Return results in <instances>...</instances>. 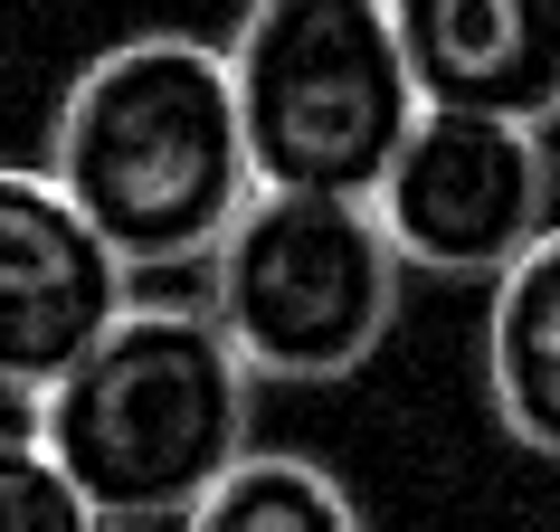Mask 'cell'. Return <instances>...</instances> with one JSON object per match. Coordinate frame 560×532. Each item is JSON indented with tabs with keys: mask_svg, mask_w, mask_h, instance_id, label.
<instances>
[{
	"mask_svg": "<svg viewBox=\"0 0 560 532\" xmlns=\"http://www.w3.org/2000/svg\"><path fill=\"white\" fill-rule=\"evenodd\" d=\"M77 219L115 247L124 276L209 266L229 219L257 200L247 124L229 95L219 38L190 30H133L77 67L48 124V162Z\"/></svg>",
	"mask_w": 560,
	"mask_h": 532,
	"instance_id": "6da1fadb",
	"label": "cell"
},
{
	"mask_svg": "<svg viewBox=\"0 0 560 532\" xmlns=\"http://www.w3.org/2000/svg\"><path fill=\"white\" fill-rule=\"evenodd\" d=\"M409 266L381 238L371 200H304V190H257L209 247V324L257 381L324 390L352 381L399 324Z\"/></svg>",
	"mask_w": 560,
	"mask_h": 532,
	"instance_id": "277c9868",
	"label": "cell"
},
{
	"mask_svg": "<svg viewBox=\"0 0 560 532\" xmlns=\"http://www.w3.org/2000/svg\"><path fill=\"white\" fill-rule=\"evenodd\" d=\"M371 219L409 276L494 286L513 257H532L560 229V152L541 124L418 105L409 143L389 152L381 190H371Z\"/></svg>",
	"mask_w": 560,
	"mask_h": 532,
	"instance_id": "5b68a950",
	"label": "cell"
},
{
	"mask_svg": "<svg viewBox=\"0 0 560 532\" xmlns=\"http://www.w3.org/2000/svg\"><path fill=\"white\" fill-rule=\"evenodd\" d=\"M485 400L513 447L560 466V229L485 286Z\"/></svg>",
	"mask_w": 560,
	"mask_h": 532,
	"instance_id": "ba28073f",
	"label": "cell"
},
{
	"mask_svg": "<svg viewBox=\"0 0 560 532\" xmlns=\"http://www.w3.org/2000/svg\"><path fill=\"white\" fill-rule=\"evenodd\" d=\"M418 105L560 124V0H389Z\"/></svg>",
	"mask_w": 560,
	"mask_h": 532,
	"instance_id": "52a82bcc",
	"label": "cell"
},
{
	"mask_svg": "<svg viewBox=\"0 0 560 532\" xmlns=\"http://www.w3.org/2000/svg\"><path fill=\"white\" fill-rule=\"evenodd\" d=\"M38 438H48V390L0 381V456H30Z\"/></svg>",
	"mask_w": 560,
	"mask_h": 532,
	"instance_id": "8fae6325",
	"label": "cell"
},
{
	"mask_svg": "<svg viewBox=\"0 0 560 532\" xmlns=\"http://www.w3.org/2000/svg\"><path fill=\"white\" fill-rule=\"evenodd\" d=\"M0 532H105V523L48 466V447H30V456H0Z\"/></svg>",
	"mask_w": 560,
	"mask_h": 532,
	"instance_id": "30bf717a",
	"label": "cell"
},
{
	"mask_svg": "<svg viewBox=\"0 0 560 532\" xmlns=\"http://www.w3.org/2000/svg\"><path fill=\"white\" fill-rule=\"evenodd\" d=\"M257 190L371 200L418 124L389 0H247L219 38Z\"/></svg>",
	"mask_w": 560,
	"mask_h": 532,
	"instance_id": "3957f363",
	"label": "cell"
},
{
	"mask_svg": "<svg viewBox=\"0 0 560 532\" xmlns=\"http://www.w3.org/2000/svg\"><path fill=\"white\" fill-rule=\"evenodd\" d=\"M551 152H560V143H551Z\"/></svg>",
	"mask_w": 560,
	"mask_h": 532,
	"instance_id": "7c38bea8",
	"label": "cell"
},
{
	"mask_svg": "<svg viewBox=\"0 0 560 532\" xmlns=\"http://www.w3.org/2000/svg\"><path fill=\"white\" fill-rule=\"evenodd\" d=\"M124 304H133V276L77 219V200L48 172L0 162V381L48 390Z\"/></svg>",
	"mask_w": 560,
	"mask_h": 532,
	"instance_id": "8992f818",
	"label": "cell"
},
{
	"mask_svg": "<svg viewBox=\"0 0 560 532\" xmlns=\"http://www.w3.org/2000/svg\"><path fill=\"white\" fill-rule=\"evenodd\" d=\"M180 532H371V523L332 466H314L295 447H247Z\"/></svg>",
	"mask_w": 560,
	"mask_h": 532,
	"instance_id": "9c48e42d",
	"label": "cell"
},
{
	"mask_svg": "<svg viewBox=\"0 0 560 532\" xmlns=\"http://www.w3.org/2000/svg\"><path fill=\"white\" fill-rule=\"evenodd\" d=\"M257 371L229 352L209 304L133 296L86 352L48 381V466L105 532L190 523L200 495L247 456Z\"/></svg>",
	"mask_w": 560,
	"mask_h": 532,
	"instance_id": "7a4b0ae2",
	"label": "cell"
}]
</instances>
